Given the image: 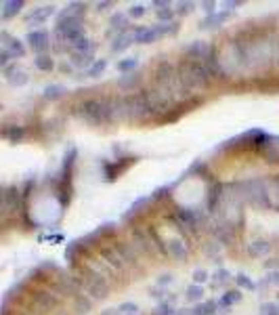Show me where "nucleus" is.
Returning <instances> with one entry per match:
<instances>
[{
	"label": "nucleus",
	"mask_w": 279,
	"mask_h": 315,
	"mask_svg": "<svg viewBox=\"0 0 279 315\" xmlns=\"http://www.w3.org/2000/svg\"><path fill=\"white\" fill-rule=\"evenodd\" d=\"M242 300V292L240 290H235V292H227L225 296H222L220 300H218V307H225V309H229L233 303H240Z\"/></svg>",
	"instance_id": "nucleus-11"
},
{
	"label": "nucleus",
	"mask_w": 279,
	"mask_h": 315,
	"mask_svg": "<svg viewBox=\"0 0 279 315\" xmlns=\"http://www.w3.org/2000/svg\"><path fill=\"white\" fill-rule=\"evenodd\" d=\"M202 294H204V290H202V286L200 284H193V286H189L187 288V298L189 300H202Z\"/></svg>",
	"instance_id": "nucleus-20"
},
{
	"label": "nucleus",
	"mask_w": 279,
	"mask_h": 315,
	"mask_svg": "<svg viewBox=\"0 0 279 315\" xmlns=\"http://www.w3.org/2000/svg\"><path fill=\"white\" fill-rule=\"evenodd\" d=\"M216 309V303H212V300H208V303L204 305H198L195 309H191V315H212Z\"/></svg>",
	"instance_id": "nucleus-14"
},
{
	"label": "nucleus",
	"mask_w": 279,
	"mask_h": 315,
	"mask_svg": "<svg viewBox=\"0 0 279 315\" xmlns=\"http://www.w3.org/2000/svg\"><path fill=\"white\" fill-rule=\"evenodd\" d=\"M80 109H82V116L92 124H105L120 116L118 101H97V99H92V101H86Z\"/></svg>",
	"instance_id": "nucleus-1"
},
{
	"label": "nucleus",
	"mask_w": 279,
	"mask_h": 315,
	"mask_svg": "<svg viewBox=\"0 0 279 315\" xmlns=\"http://www.w3.org/2000/svg\"><path fill=\"white\" fill-rule=\"evenodd\" d=\"M23 7V0H7V3H3V19H11V17H15L17 13L21 11Z\"/></svg>",
	"instance_id": "nucleus-6"
},
{
	"label": "nucleus",
	"mask_w": 279,
	"mask_h": 315,
	"mask_svg": "<svg viewBox=\"0 0 279 315\" xmlns=\"http://www.w3.org/2000/svg\"><path fill=\"white\" fill-rule=\"evenodd\" d=\"M11 57H13V55H11L9 51H3V53H0V65L5 67V65H7L9 61H11Z\"/></svg>",
	"instance_id": "nucleus-35"
},
{
	"label": "nucleus",
	"mask_w": 279,
	"mask_h": 315,
	"mask_svg": "<svg viewBox=\"0 0 279 315\" xmlns=\"http://www.w3.org/2000/svg\"><path fill=\"white\" fill-rule=\"evenodd\" d=\"M214 7H216L214 3H204V5H202V9H204L206 13H210V15H214Z\"/></svg>",
	"instance_id": "nucleus-36"
},
{
	"label": "nucleus",
	"mask_w": 279,
	"mask_h": 315,
	"mask_svg": "<svg viewBox=\"0 0 279 315\" xmlns=\"http://www.w3.org/2000/svg\"><path fill=\"white\" fill-rule=\"evenodd\" d=\"M138 82V78H134V76H130V78H120V87L122 89H128V87H132V84H136Z\"/></svg>",
	"instance_id": "nucleus-30"
},
{
	"label": "nucleus",
	"mask_w": 279,
	"mask_h": 315,
	"mask_svg": "<svg viewBox=\"0 0 279 315\" xmlns=\"http://www.w3.org/2000/svg\"><path fill=\"white\" fill-rule=\"evenodd\" d=\"M145 202H147V198H141V200H136V202H134V204L130 206V210H128V214H126V217H130V214H132V212H136V210H138V208H141V206H143Z\"/></svg>",
	"instance_id": "nucleus-34"
},
{
	"label": "nucleus",
	"mask_w": 279,
	"mask_h": 315,
	"mask_svg": "<svg viewBox=\"0 0 279 315\" xmlns=\"http://www.w3.org/2000/svg\"><path fill=\"white\" fill-rule=\"evenodd\" d=\"M156 30L162 36V34H174L178 27H176V23H160V25H156Z\"/></svg>",
	"instance_id": "nucleus-24"
},
{
	"label": "nucleus",
	"mask_w": 279,
	"mask_h": 315,
	"mask_svg": "<svg viewBox=\"0 0 279 315\" xmlns=\"http://www.w3.org/2000/svg\"><path fill=\"white\" fill-rule=\"evenodd\" d=\"M84 9H86V5L84 3H69L67 7H65V11L61 13L59 17H72V19H80V15L84 13Z\"/></svg>",
	"instance_id": "nucleus-8"
},
{
	"label": "nucleus",
	"mask_w": 279,
	"mask_h": 315,
	"mask_svg": "<svg viewBox=\"0 0 279 315\" xmlns=\"http://www.w3.org/2000/svg\"><path fill=\"white\" fill-rule=\"evenodd\" d=\"M27 42H30V47H32L36 53H42V51L49 49L51 38H49L46 32H30V34H27Z\"/></svg>",
	"instance_id": "nucleus-3"
},
{
	"label": "nucleus",
	"mask_w": 279,
	"mask_h": 315,
	"mask_svg": "<svg viewBox=\"0 0 279 315\" xmlns=\"http://www.w3.org/2000/svg\"><path fill=\"white\" fill-rule=\"evenodd\" d=\"M120 315H122V313H120Z\"/></svg>",
	"instance_id": "nucleus-42"
},
{
	"label": "nucleus",
	"mask_w": 279,
	"mask_h": 315,
	"mask_svg": "<svg viewBox=\"0 0 279 315\" xmlns=\"http://www.w3.org/2000/svg\"><path fill=\"white\" fill-rule=\"evenodd\" d=\"M128 15H130V17H134V19L143 17V15H145V7H143V5H132V7H130V11H128Z\"/></svg>",
	"instance_id": "nucleus-27"
},
{
	"label": "nucleus",
	"mask_w": 279,
	"mask_h": 315,
	"mask_svg": "<svg viewBox=\"0 0 279 315\" xmlns=\"http://www.w3.org/2000/svg\"><path fill=\"white\" fill-rule=\"evenodd\" d=\"M158 284H160V286H164V284H172V275H162Z\"/></svg>",
	"instance_id": "nucleus-38"
},
{
	"label": "nucleus",
	"mask_w": 279,
	"mask_h": 315,
	"mask_svg": "<svg viewBox=\"0 0 279 315\" xmlns=\"http://www.w3.org/2000/svg\"><path fill=\"white\" fill-rule=\"evenodd\" d=\"M0 38H3V51H9L13 57H23L25 47L21 45V40H17V38H11L7 32L0 34Z\"/></svg>",
	"instance_id": "nucleus-2"
},
{
	"label": "nucleus",
	"mask_w": 279,
	"mask_h": 315,
	"mask_svg": "<svg viewBox=\"0 0 279 315\" xmlns=\"http://www.w3.org/2000/svg\"><path fill=\"white\" fill-rule=\"evenodd\" d=\"M158 19H160V21H166V23H168V21L172 19V11H170V9H164V11H158Z\"/></svg>",
	"instance_id": "nucleus-31"
},
{
	"label": "nucleus",
	"mask_w": 279,
	"mask_h": 315,
	"mask_svg": "<svg viewBox=\"0 0 279 315\" xmlns=\"http://www.w3.org/2000/svg\"><path fill=\"white\" fill-rule=\"evenodd\" d=\"M267 284H273V286H279V271H269L267 280H264Z\"/></svg>",
	"instance_id": "nucleus-32"
},
{
	"label": "nucleus",
	"mask_w": 279,
	"mask_h": 315,
	"mask_svg": "<svg viewBox=\"0 0 279 315\" xmlns=\"http://www.w3.org/2000/svg\"><path fill=\"white\" fill-rule=\"evenodd\" d=\"M277 265H279L277 261H267V263H264V267H267V269H269V267H277Z\"/></svg>",
	"instance_id": "nucleus-41"
},
{
	"label": "nucleus",
	"mask_w": 279,
	"mask_h": 315,
	"mask_svg": "<svg viewBox=\"0 0 279 315\" xmlns=\"http://www.w3.org/2000/svg\"><path fill=\"white\" fill-rule=\"evenodd\" d=\"M168 252H170L172 256H176V259H185V254H187V250H185V244H180L178 240H172V242H168Z\"/></svg>",
	"instance_id": "nucleus-13"
},
{
	"label": "nucleus",
	"mask_w": 279,
	"mask_h": 315,
	"mask_svg": "<svg viewBox=\"0 0 279 315\" xmlns=\"http://www.w3.org/2000/svg\"><path fill=\"white\" fill-rule=\"evenodd\" d=\"M101 315H118V309H107V311H103Z\"/></svg>",
	"instance_id": "nucleus-40"
},
{
	"label": "nucleus",
	"mask_w": 279,
	"mask_h": 315,
	"mask_svg": "<svg viewBox=\"0 0 279 315\" xmlns=\"http://www.w3.org/2000/svg\"><path fill=\"white\" fill-rule=\"evenodd\" d=\"M90 57L92 55H86V53H74L72 55V61H74V65H78V67H86V65H90Z\"/></svg>",
	"instance_id": "nucleus-18"
},
{
	"label": "nucleus",
	"mask_w": 279,
	"mask_h": 315,
	"mask_svg": "<svg viewBox=\"0 0 279 315\" xmlns=\"http://www.w3.org/2000/svg\"><path fill=\"white\" fill-rule=\"evenodd\" d=\"M7 137H11V139H21L23 137V131L21 128H17V131H13V133H5Z\"/></svg>",
	"instance_id": "nucleus-37"
},
{
	"label": "nucleus",
	"mask_w": 279,
	"mask_h": 315,
	"mask_svg": "<svg viewBox=\"0 0 279 315\" xmlns=\"http://www.w3.org/2000/svg\"><path fill=\"white\" fill-rule=\"evenodd\" d=\"M7 80L13 84V87H23V84H27V76H25V71H21V69H9L7 71Z\"/></svg>",
	"instance_id": "nucleus-9"
},
{
	"label": "nucleus",
	"mask_w": 279,
	"mask_h": 315,
	"mask_svg": "<svg viewBox=\"0 0 279 315\" xmlns=\"http://www.w3.org/2000/svg\"><path fill=\"white\" fill-rule=\"evenodd\" d=\"M132 40H134V34L122 32V34H118V38L114 40V45H111V51L120 53V51H124V49H128V47L132 45Z\"/></svg>",
	"instance_id": "nucleus-7"
},
{
	"label": "nucleus",
	"mask_w": 279,
	"mask_h": 315,
	"mask_svg": "<svg viewBox=\"0 0 279 315\" xmlns=\"http://www.w3.org/2000/svg\"><path fill=\"white\" fill-rule=\"evenodd\" d=\"M160 34L156 27H136L134 30V40L141 42V45H147V42H153Z\"/></svg>",
	"instance_id": "nucleus-5"
},
{
	"label": "nucleus",
	"mask_w": 279,
	"mask_h": 315,
	"mask_svg": "<svg viewBox=\"0 0 279 315\" xmlns=\"http://www.w3.org/2000/svg\"><path fill=\"white\" fill-rule=\"evenodd\" d=\"M65 93L67 91H65V87H61V84H51V87L44 89V99H51V101H55V99L63 97Z\"/></svg>",
	"instance_id": "nucleus-10"
},
{
	"label": "nucleus",
	"mask_w": 279,
	"mask_h": 315,
	"mask_svg": "<svg viewBox=\"0 0 279 315\" xmlns=\"http://www.w3.org/2000/svg\"><path fill=\"white\" fill-rule=\"evenodd\" d=\"M136 65H138V59H136V57H130V59L120 61V63H118V69H120V71H132Z\"/></svg>",
	"instance_id": "nucleus-23"
},
{
	"label": "nucleus",
	"mask_w": 279,
	"mask_h": 315,
	"mask_svg": "<svg viewBox=\"0 0 279 315\" xmlns=\"http://www.w3.org/2000/svg\"><path fill=\"white\" fill-rule=\"evenodd\" d=\"M250 254H254V256H258V254H264L269 250V244L267 242H254V244H250Z\"/></svg>",
	"instance_id": "nucleus-22"
},
{
	"label": "nucleus",
	"mask_w": 279,
	"mask_h": 315,
	"mask_svg": "<svg viewBox=\"0 0 279 315\" xmlns=\"http://www.w3.org/2000/svg\"><path fill=\"white\" fill-rule=\"evenodd\" d=\"M214 282H216V284H225V282H229V271H227V269H220V271H216Z\"/></svg>",
	"instance_id": "nucleus-28"
},
{
	"label": "nucleus",
	"mask_w": 279,
	"mask_h": 315,
	"mask_svg": "<svg viewBox=\"0 0 279 315\" xmlns=\"http://www.w3.org/2000/svg\"><path fill=\"white\" fill-rule=\"evenodd\" d=\"M260 311H262V315H279V307L275 303H264L260 307Z\"/></svg>",
	"instance_id": "nucleus-26"
},
{
	"label": "nucleus",
	"mask_w": 279,
	"mask_h": 315,
	"mask_svg": "<svg viewBox=\"0 0 279 315\" xmlns=\"http://www.w3.org/2000/svg\"><path fill=\"white\" fill-rule=\"evenodd\" d=\"M55 13V7H40V9H36L34 13H30V15L25 17V21L27 23H34V25H38V23H44L51 15Z\"/></svg>",
	"instance_id": "nucleus-4"
},
{
	"label": "nucleus",
	"mask_w": 279,
	"mask_h": 315,
	"mask_svg": "<svg viewBox=\"0 0 279 315\" xmlns=\"http://www.w3.org/2000/svg\"><path fill=\"white\" fill-rule=\"evenodd\" d=\"M118 311H120L122 315H136L138 307H136L134 303H122V305L118 307Z\"/></svg>",
	"instance_id": "nucleus-25"
},
{
	"label": "nucleus",
	"mask_w": 279,
	"mask_h": 315,
	"mask_svg": "<svg viewBox=\"0 0 279 315\" xmlns=\"http://www.w3.org/2000/svg\"><path fill=\"white\" fill-rule=\"evenodd\" d=\"M105 67H107V61H105V59H99V61H95V63L88 67V71H86V74H88L90 78H97L99 74H103V71H105Z\"/></svg>",
	"instance_id": "nucleus-15"
},
{
	"label": "nucleus",
	"mask_w": 279,
	"mask_h": 315,
	"mask_svg": "<svg viewBox=\"0 0 279 315\" xmlns=\"http://www.w3.org/2000/svg\"><path fill=\"white\" fill-rule=\"evenodd\" d=\"M126 25H128V19H126L124 13H118V15L111 17V27H114V30H120V34L124 32V27Z\"/></svg>",
	"instance_id": "nucleus-16"
},
{
	"label": "nucleus",
	"mask_w": 279,
	"mask_h": 315,
	"mask_svg": "<svg viewBox=\"0 0 279 315\" xmlns=\"http://www.w3.org/2000/svg\"><path fill=\"white\" fill-rule=\"evenodd\" d=\"M225 19H229V13L225 11V13H214V15H208L206 19H204V23H202V27H212V25H220Z\"/></svg>",
	"instance_id": "nucleus-12"
},
{
	"label": "nucleus",
	"mask_w": 279,
	"mask_h": 315,
	"mask_svg": "<svg viewBox=\"0 0 279 315\" xmlns=\"http://www.w3.org/2000/svg\"><path fill=\"white\" fill-rule=\"evenodd\" d=\"M206 280H208V271H206V269H198V271L193 273V282H195V284H202V282H206Z\"/></svg>",
	"instance_id": "nucleus-29"
},
{
	"label": "nucleus",
	"mask_w": 279,
	"mask_h": 315,
	"mask_svg": "<svg viewBox=\"0 0 279 315\" xmlns=\"http://www.w3.org/2000/svg\"><path fill=\"white\" fill-rule=\"evenodd\" d=\"M235 284H237V286H242V288H248V290H254V288H256V286H254V282L250 280L246 273L235 275Z\"/></svg>",
	"instance_id": "nucleus-21"
},
{
	"label": "nucleus",
	"mask_w": 279,
	"mask_h": 315,
	"mask_svg": "<svg viewBox=\"0 0 279 315\" xmlns=\"http://www.w3.org/2000/svg\"><path fill=\"white\" fill-rule=\"evenodd\" d=\"M189 53H195L202 59V57H208L210 55V49H208V45H202V42H195V45H191L189 49H187Z\"/></svg>",
	"instance_id": "nucleus-19"
},
{
	"label": "nucleus",
	"mask_w": 279,
	"mask_h": 315,
	"mask_svg": "<svg viewBox=\"0 0 279 315\" xmlns=\"http://www.w3.org/2000/svg\"><path fill=\"white\" fill-rule=\"evenodd\" d=\"M193 11V3H178V13L180 15H187V13Z\"/></svg>",
	"instance_id": "nucleus-33"
},
{
	"label": "nucleus",
	"mask_w": 279,
	"mask_h": 315,
	"mask_svg": "<svg viewBox=\"0 0 279 315\" xmlns=\"http://www.w3.org/2000/svg\"><path fill=\"white\" fill-rule=\"evenodd\" d=\"M34 65L38 69H42V71H51L53 69V59H51V57H46V55H40V57H36V59H34Z\"/></svg>",
	"instance_id": "nucleus-17"
},
{
	"label": "nucleus",
	"mask_w": 279,
	"mask_h": 315,
	"mask_svg": "<svg viewBox=\"0 0 279 315\" xmlns=\"http://www.w3.org/2000/svg\"><path fill=\"white\" fill-rule=\"evenodd\" d=\"M107 7H111V3H107V0H105V3H97V9H99V11H103Z\"/></svg>",
	"instance_id": "nucleus-39"
}]
</instances>
